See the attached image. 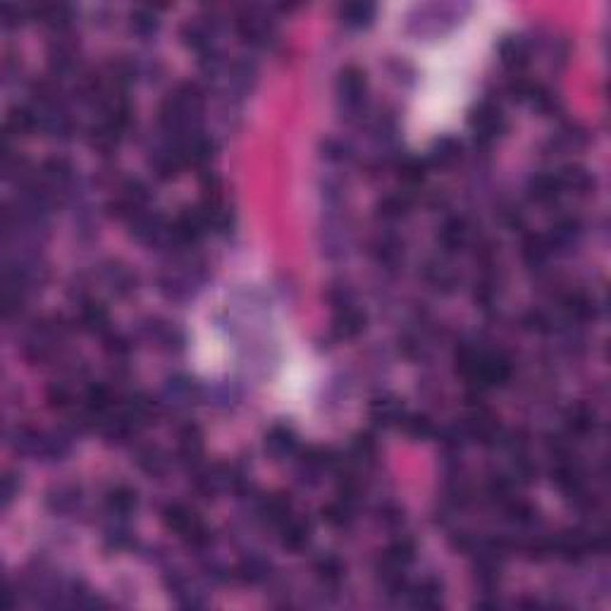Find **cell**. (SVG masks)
<instances>
[{
	"mask_svg": "<svg viewBox=\"0 0 611 611\" xmlns=\"http://www.w3.org/2000/svg\"><path fill=\"white\" fill-rule=\"evenodd\" d=\"M163 518H165V525L172 527V530H177V532H182V535L191 532L193 527L201 525L196 513L189 511L182 504H170L168 509L163 511Z\"/></svg>",
	"mask_w": 611,
	"mask_h": 611,
	"instance_id": "ba28073f",
	"label": "cell"
},
{
	"mask_svg": "<svg viewBox=\"0 0 611 611\" xmlns=\"http://www.w3.org/2000/svg\"><path fill=\"white\" fill-rule=\"evenodd\" d=\"M323 516L328 518V523L332 527H344L346 523H349V511H346V504L328 506V509H323Z\"/></svg>",
	"mask_w": 611,
	"mask_h": 611,
	"instance_id": "ffe728a7",
	"label": "cell"
},
{
	"mask_svg": "<svg viewBox=\"0 0 611 611\" xmlns=\"http://www.w3.org/2000/svg\"><path fill=\"white\" fill-rule=\"evenodd\" d=\"M48 401H51V406H58V408L67 406V401H69V390H67V387H62V385L51 387V390H48Z\"/></svg>",
	"mask_w": 611,
	"mask_h": 611,
	"instance_id": "7402d4cb",
	"label": "cell"
},
{
	"mask_svg": "<svg viewBox=\"0 0 611 611\" xmlns=\"http://www.w3.org/2000/svg\"><path fill=\"white\" fill-rule=\"evenodd\" d=\"M19 492H22V480H19L17 473H12V470H8V473L3 475V480H0V497H3V509H10L12 502L19 497Z\"/></svg>",
	"mask_w": 611,
	"mask_h": 611,
	"instance_id": "5bb4252c",
	"label": "cell"
},
{
	"mask_svg": "<svg viewBox=\"0 0 611 611\" xmlns=\"http://www.w3.org/2000/svg\"><path fill=\"white\" fill-rule=\"evenodd\" d=\"M313 571L318 575V580H320L325 587H337L339 582L344 580L346 566H344V561L339 557H332V554H328V557H320L315 561Z\"/></svg>",
	"mask_w": 611,
	"mask_h": 611,
	"instance_id": "52a82bcc",
	"label": "cell"
},
{
	"mask_svg": "<svg viewBox=\"0 0 611 611\" xmlns=\"http://www.w3.org/2000/svg\"><path fill=\"white\" fill-rule=\"evenodd\" d=\"M51 499L55 502V509L58 511H67V506H72L76 502V492L67 490V488H58V490H53Z\"/></svg>",
	"mask_w": 611,
	"mask_h": 611,
	"instance_id": "44dd1931",
	"label": "cell"
},
{
	"mask_svg": "<svg viewBox=\"0 0 611 611\" xmlns=\"http://www.w3.org/2000/svg\"><path fill=\"white\" fill-rule=\"evenodd\" d=\"M346 156H349V148H346L344 143H337V141L328 143V158H332V161L342 163V161H346Z\"/></svg>",
	"mask_w": 611,
	"mask_h": 611,
	"instance_id": "cb8c5ba5",
	"label": "cell"
},
{
	"mask_svg": "<svg viewBox=\"0 0 611 611\" xmlns=\"http://www.w3.org/2000/svg\"><path fill=\"white\" fill-rule=\"evenodd\" d=\"M298 447L296 433L287 425H275L270 433L266 435V449L275 456H289L294 454Z\"/></svg>",
	"mask_w": 611,
	"mask_h": 611,
	"instance_id": "5b68a950",
	"label": "cell"
},
{
	"mask_svg": "<svg viewBox=\"0 0 611 611\" xmlns=\"http://www.w3.org/2000/svg\"><path fill=\"white\" fill-rule=\"evenodd\" d=\"M234 575L244 585H261L270 578V564L261 557H246L234 566Z\"/></svg>",
	"mask_w": 611,
	"mask_h": 611,
	"instance_id": "277c9868",
	"label": "cell"
},
{
	"mask_svg": "<svg viewBox=\"0 0 611 611\" xmlns=\"http://www.w3.org/2000/svg\"><path fill=\"white\" fill-rule=\"evenodd\" d=\"M19 5H3V26L5 29H15L19 26Z\"/></svg>",
	"mask_w": 611,
	"mask_h": 611,
	"instance_id": "603a6c76",
	"label": "cell"
},
{
	"mask_svg": "<svg viewBox=\"0 0 611 611\" xmlns=\"http://www.w3.org/2000/svg\"><path fill=\"white\" fill-rule=\"evenodd\" d=\"M401 172H404L406 182L418 184V182H423V177H425V163L418 161V158H408V161L404 163V168H401Z\"/></svg>",
	"mask_w": 611,
	"mask_h": 611,
	"instance_id": "d6986e66",
	"label": "cell"
},
{
	"mask_svg": "<svg viewBox=\"0 0 611 611\" xmlns=\"http://www.w3.org/2000/svg\"><path fill=\"white\" fill-rule=\"evenodd\" d=\"M72 177H74V170L65 158H48V161L41 163V168H39V179L51 191L67 189Z\"/></svg>",
	"mask_w": 611,
	"mask_h": 611,
	"instance_id": "7a4b0ae2",
	"label": "cell"
},
{
	"mask_svg": "<svg viewBox=\"0 0 611 611\" xmlns=\"http://www.w3.org/2000/svg\"><path fill=\"white\" fill-rule=\"evenodd\" d=\"M466 239H468V229H466V222L461 218H451L444 222V227L440 232V241L447 251H461Z\"/></svg>",
	"mask_w": 611,
	"mask_h": 611,
	"instance_id": "30bf717a",
	"label": "cell"
},
{
	"mask_svg": "<svg viewBox=\"0 0 611 611\" xmlns=\"http://www.w3.org/2000/svg\"><path fill=\"white\" fill-rule=\"evenodd\" d=\"M557 189H559V182L554 177H537L532 182V191H535V198L537 201H550L557 196Z\"/></svg>",
	"mask_w": 611,
	"mask_h": 611,
	"instance_id": "e0dca14e",
	"label": "cell"
},
{
	"mask_svg": "<svg viewBox=\"0 0 611 611\" xmlns=\"http://www.w3.org/2000/svg\"><path fill=\"white\" fill-rule=\"evenodd\" d=\"M370 415L375 423H392L399 418V406L392 404V401H378V404L370 406Z\"/></svg>",
	"mask_w": 611,
	"mask_h": 611,
	"instance_id": "2e32d148",
	"label": "cell"
},
{
	"mask_svg": "<svg viewBox=\"0 0 611 611\" xmlns=\"http://www.w3.org/2000/svg\"><path fill=\"white\" fill-rule=\"evenodd\" d=\"M363 330H365V315H360L358 310H353V308H349V306H346L342 313L337 315L335 332H337L339 337L351 339V337L360 335Z\"/></svg>",
	"mask_w": 611,
	"mask_h": 611,
	"instance_id": "8fae6325",
	"label": "cell"
},
{
	"mask_svg": "<svg viewBox=\"0 0 611 611\" xmlns=\"http://www.w3.org/2000/svg\"><path fill=\"white\" fill-rule=\"evenodd\" d=\"M310 535H313V527L306 523V520H291V523H284L282 547L289 552H303L306 547L310 545Z\"/></svg>",
	"mask_w": 611,
	"mask_h": 611,
	"instance_id": "8992f818",
	"label": "cell"
},
{
	"mask_svg": "<svg viewBox=\"0 0 611 611\" xmlns=\"http://www.w3.org/2000/svg\"><path fill=\"white\" fill-rule=\"evenodd\" d=\"M408 211V201L404 196H387L380 201L378 213L385 220H401Z\"/></svg>",
	"mask_w": 611,
	"mask_h": 611,
	"instance_id": "4fadbf2b",
	"label": "cell"
},
{
	"mask_svg": "<svg viewBox=\"0 0 611 611\" xmlns=\"http://www.w3.org/2000/svg\"><path fill=\"white\" fill-rule=\"evenodd\" d=\"M444 597H447V592H444V582L440 578H435V575H428V578H423L418 585L408 587L406 602L411 604L413 609H440L444 604Z\"/></svg>",
	"mask_w": 611,
	"mask_h": 611,
	"instance_id": "6da1fadb",
	"label": "cell"
},
{
	"mask_svg": "<svg viewBox=\"0 0 611 611\" xmlns=\"http://www.w3.org/2000/svg\"><path fill=\"white\" fill-rule=\"evenodd\" d=\"M365 74L356 67H349L342 72L339 79V96L344 99V106L349 110H358L365 99Z\"/></svg>",
	"mask_w": 611,
	"mask_h": 611,
	"instance_id": "3957f363",
	"label": "cell"
},
{
	"mask_svg": "<svg viewBox=\"0 0 611 611\" xmlns=\"http://www.w3.org/2000/svg\"><path fill=\"white\" fill-rule=\"evenodd\" d=\"M406 433L411 437H420V440H425V437L433 433V423H430L425 415H411V418L406 420Z\"/></svg>",
	"mask_w": 611,
	"mask_h": 611,
	"instance_id": "ac0fdd59",
	"label": "cell"
},
{
	"mask_svg": "<svg viewBox=\"0 0 611 611\" xmlns=\"http://www.w3.org/2000/svg\"><path fill=\"white\" fill-rule=\"evenodd\" d=\"M458 156H461V141L451 134L435 138L433 146H430V161L435 165H449V163H454Z\"/></svg>",
	"mask_w": 611,
	"mask_h": 611,
	"instance_id": "9c48e42d",
	"label": "cell"
},
{
	"mask_svg": "<svg viewBox=\"0 0 611 611\" xmlns=\"http://www.w3.org/2000/svg\"><path fill=\"white\" fill-rule=\"evenodd\" d=\"M136 492H131L129 488H117L108 495V506L110 511L117 513V516H127L136 509Z\"/></svg>",
	"mask_w": 611,
	"mask_h": 611,
	"instance_id": "7c38bea8",
	"label": "cell"
},
{
	"mask_svg": "<svg viewBox=\"0 0 611 611\" xmlns=\"http://www.w3.org/2000/svg\"><path fill=\"white\" fill-rule=\"evenodd\" d=\"M81 323H84L89 330H103L108 325L106 308L99 303H86L84 308H81Z\"/></svg>",
	"mask_w": 611,
	"mask_h": 611,
	"instance_id": "9a60e30c",
	"label": "cell"
}]
</instances>
